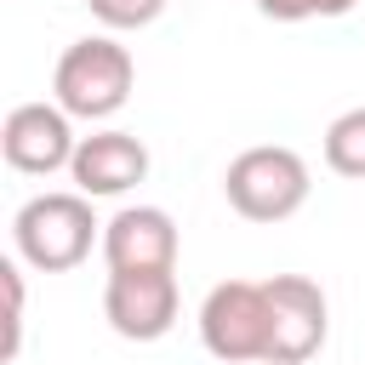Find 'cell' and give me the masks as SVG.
<instances>
[{"instance_id": "5b68a950", "label": "cell", "mask_w": 365, "mask_h": 365, "mask_svg": "<svg viewBox=\"0 0 365 365\" xmlns=\"http://www.w3.org/2000/svg\"><path fill=\"white\" fill-rule=\"evenodd\" d=\"M103 319L125 342H160L177 325V268L108 274V285H103Z\"/></svg>"}, {"instance_id": "9c48e42d", "label": "cell", "mask_w": 365, "mask_h": 365, "mask_svg": "<svg viewBox=\"0 0 365 365\" xmlns=\"http://www.w3.org/2000/svg\"><path fill=\"white\" fill-rule=\"evenodd\" d=\"M68 177H74V188L86 200H114V194H125V188H137L148 177V148H143V137L114 131V125L91 131V137H80Z\"/></svg>"}, {"instance_id": "ba28073f", "label": "cell", "mask_w": 365, "mask_h": 365, "mask_svg": "<svg viewBox=\"0 0 365 365\" xmlns=\"http://www.w3.org/2000/svg\"><path fill=\"white\" fill-rule=\"evenodd\" d=\"M103 262L108 274L177 268V222L165 205H125L103 222Z\"/></svg>"}, {"instance_id": "30bf717a", "label": "cell", "mask_w": 365, "mask_h": 365, "mask_svg": "<svg viewBox=\"0 0 365 365\" xmlns=\"http://www.w3.org/2000/svg\"><path fill=\"white\" fill-rule=\"evenodd\" d=\"M325 165H331L336 177L365 182V108H342V114L325 125Z\"/></svg>"}, {"instance_id": "7c38bea8", "label": "cell", "mask_w": 365, "mask_h": 365, "mask_svg": "<svg viewBox=\"0 0 365 365\" xmlns=\"http://www.w3.org/2000/svg\"><path fill=\"white\" fill-rule=\"evenodd\" d=\"M86 6L103 29H148L165 11V0H86Z\"/></svg>"}, {"instance_id": "4fadbf2b", "label": "cell", "mask_w": 365, "mask_h": 365, "mask_svg": "<svg viewBox=\"0 0 365 365\" xmlns=\"http://www.w3.org/2000/svg\"><path fill=\"white\" fill-rule=\"evenodd\" d=\"M359 0H257V11L262 17H274V23H308V17H342V11H354Z\"/></svg>"}, {"instance_id": "6da1fadb", "label": "cell", "mask_w": 365, "mask_h": 365, "mask_svg": "<svg viewBox=\"0 0 365 365\" xmlns=\"http://www.w3.org/2000/svg\"><path fill=\"white\" fill-rule=\"evenodd\" d=\"M91 245H103V222L91 217V200L80 188L34 194L11 217V251H17V262H29L40 274L80 268L91 257Z\"/></svg>"}, {"instance_id": "3957f363", "label": "cell", "mask_w": 365, "mask_h": 365, "mask_svg": "<svg viewBox=\"0 0 365 365\" xmlns=\"http://www.w3.org/2000/svg\"><path fill=\"white\" fill-rule=\"evenodd\" d=\"M308 160L285 143H257V148H240L222 171V194L228 205L245 217V222H285L308 205Z\"/></svg>"}, {"instance_id": "52a82bcc", "label": "cell", "mask_w": 365, "mask_h": 365, "mask_svg": "<svg viewBox=\"0 0 365 365\" xmlns=\"http://www.w3.org/2000/svg\"><path fill=\"white\" fill-rule=\"evenodd\" d=\"M74 125L57 103H17L0 125V154L11 171H29V177H51V171H68L74 165Z\"/></svg>"}, {"instance_id": "7a4b0ae2", "label": "cell", "mask_w": 365, "mask_h": 365, "mask_svg": "<svg viewBox=\"0 0 365 365\" xmlns=\"http://www.w3.org/2000/svg\"><path fill=\"white\" fill-rule=\"evenodd\" d=\"M131 86H137V63H131V51L114 34L74 40L57 57V74H51V97H57V108L68 120H108V114H120Z\"/></svg>"}, {"instance_id": "8992f818", "label": "cell", "mask_w": 365, "mask_h": 365, "mask_svg": "<svg viewBox=\"0 0 365 365\" xmlns=\"http://www.w3.org/2000/svg\"><path fill=\"white\" fill-rule=\"evenodd\" d=\"M268 285V308H274V348H268V365H302L325 348V331H331V302L325 291L308 279V274H274L262 279Z\"/></svg>"}, {"instance_id": "8fae6325", "label": "cell", "mask_w": 365, "mask_h": 365, "mask_svg": "<svg viewBox=\"0 0 365 365\" xmlns=\"http://www.w3.org/2000/svg\"><path fill=\"white\" fill-rule=\"evenodd\" d=\"M0 285H6V342H0V359L11 365L17 348H23V262L17 257L0 262Z\"/></svg>"}, {"instance_id": "277c9868", "label": "cell", "mask_w": 365, "mask_h": 365, "mask_svg": "<svg viewBox=\"0 0 365 365\" xmlns=\"http://www.w3.org/2000/svg\"><path fill=\"white\" fill-rule=\"evenodd\" d=\"M200 342L222 365H268L274 348V308L262 279H222L200 302Z\"/></svg>"}]
</instances>
